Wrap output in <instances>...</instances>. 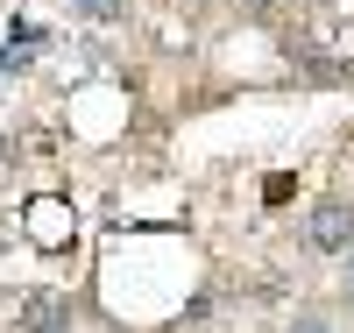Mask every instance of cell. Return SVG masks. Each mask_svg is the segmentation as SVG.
I'll return each instance as SVG.
<instances>
[{
    "instance_id": "7a4b0ae2",
    "label": "cell",
    "mask_w": 354,
    "mask_h": 333,
    "mask_svg": "<svg viewBox=\"0 0 354 333\" xmlns=\"http://www.w3.org/2000/svg\"><path fill=\"white\" fill-rule=\"evenodd\" d=\"M71 326V298L64 291H28L21 298V333H64Z\"/></svg>"
},
{
    "instance_id": "3957f363",
    "label": "cell",
    "mask_w": 354,
    "mask_h": 333,
    "mask_svg": "<svg viewBox=\"0 0 354 333\" xmlns=\"http://www.w3.org/2000/svg\"><path fill=\"white\" fill-rule=\"evenodd\" d=\"M78 15H93V21H121V0H71Z\"/></svg>"
},
{
    "instance_id": "277c9868",
    "label": "cell",
    "mask_w": 354,
    "mask_h": 333,
    "mask_svg": "<svg viewBox=\"0 0 354 333\" xmlns=\"http://www.w3.org/2000/svg\"><path fill=\"white\" fill-rule=\"evenodd\" d=\"M290 333H333L326 319H298V326H290Z\"/></svg>"
},
{
    "instance_id": "6da1fadb",
    "label": "cell",
    "mask_w": 354,
    "mask_h": 333,
    "mask_svg": "<svg viewBox=\"0 0 354 333\" xmlns=\"http://www.w3.org/2000/svg\"><path fill=\"white\" fill-rule=\"evenodd\" d=\"M305 241H312L319 255H347L354 249V206L347 199H319L312 220H305Z\"/></svg>"
},
{
    "instance_id": "5b68a950",
    "label": "cell",
    "mask_w": 354,
    "mask_h": 333,
    "mask_svg": "<svg viewBox=\"0 0 354 333\" xmlns=\"http://www.w3.org/2000/svg\"><path fill=\"white\" fill-rule=\"evenodd\" d=\"M340 291H347V305H354V249H347V277H340Z\"/></svg>"
}]
</instances>
